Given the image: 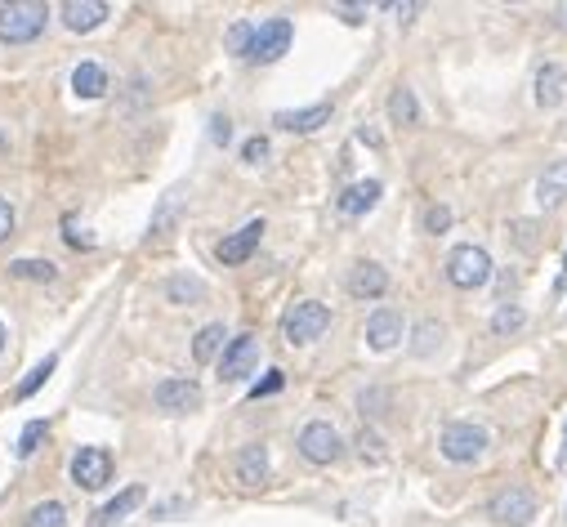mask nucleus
I'll use <instances>...</instances> for the list:
<instances>
[{
    "instance_id": "1",
    "label": "nucleus",
    "mask_w": 567,
    "mask_h": 527,
    "mask_svg": "<svg viewBox=\"0 0 567 527\" xmlns=\"http://www.w3.org/2000/svg\"><path fill=\"white\" fill-rule=\"evenodd\" d=\"M45 18L50 5L45 0H14V5H0V41L5 45H27L45 32Z\"/></svg>"
},
{
    "instance_id": "2",
    "label": "nucleus",
    "mask_w": 567,
    "mask_h": 527,
    "mask_svg": "<svg viewBox=\"0 0 567 527\" xmlns=\"http://www.w3.org/2000/svg\"><path fill=\"white\" fill-rule=\"evenodd\" d=\"M295 41V23L291 18H268L251 32V45H246V59L251 63H277Z\"/></svg>"
},
{
    "instance_id": "3",
    "label": "nucleus",
    "mask_w": 567,
    "mask_h": 527,
    "mask_svg": "<svg viewBox=\"0 0 567 527\" xmlns=\"http://www.w3.org/2000/svg\"><path fill=\"white\" fill-rule=\"evenodd\" d=\"M326 327H331V309H326V304H317V300H300V304H291V313L282 318V335H286V344H313Z\"/></svg>"
},
{
    "instance_id": "4",
    "label": "nucleus",
    "mask_w": 567,
    "mask_h": 527,
    "mask_svg": "<svg viewBox=\"0 0 567 527\" xmlns=\"http://www.w3.org/2000/svg\"><path fill=\"white\" fill-rule=\"evenodd\" d=\"M447 277L460 291H478V286L492 277V255H487L483 246H456V251L447 255Z\"/></svg>"
},
{
    "instance_id": "5",
    "label": "nucleus",
    "mask_w": 567,
    "mask_h": 527,
    "mask_svg": "<svg viewBox=\"0 0 567 527\" xmlns=\"http://www.w3.org/2000/svg\"><path fill=\"white\" fill-rule=\"evenodd\" d=\"M438 447H442L447 461L469 465V461H478V456L487 452V429L483 425H447L442 429V438H438Z\"/></svg>"
},
{
    "instance_id": "6",
    "label": "nucleus",
    "mask_w": 567,
    "mask_h": 527,
    "mask_svg": "<svg viewBox=\"0 0 567 527\" xmlns=\"http://www.w3.org/2000/svg\"><path fill=\"white\" fill-rule=\"evenodd\" d=\"M492 519L496 523H505V527H527L536 519V501H532V492L527 487H501V492L492 496Z\"/></svg>"
},
{
    "instance_id": "7",
    "label": "nucleus",
    "mask_w": 567,
    "mask_h": 527,
    "mask_svg": "<svg viewBox=\"0 0 567 527\" xmlns=\"http://www.w3.org/2000/svg\"><path fill=\"white\" fill-rule=\"evenodd\" d=\"M340 452H344V438L335 434L326 420H313V425H304V434H300V456H304V461L331 465V461H340Z\"/></svg>"
},
{
    "instance_id": "8",
    "label": "nucleus",
    "mask_w": 567,
    "mask_h": 527,
    "mask_svg": "<svg viewBox=\"0 0 567 527\" xmlns=\"http://www.w3.org/2000/svg\"><path fill=\"white\" fill-rule=\"evenodd\" d=\"M72 483L85 487V492H99V487L112 483V456L103 447H81L72 461Z\"/></svg>"
},
{
    "instance_id": "9",
    "label": "nucleus",
    "mask_w": 567,
    "mask_h": 527,
    "mask_svg": "<svg viewBox=\"0 0 567 527\" xmlns=\"http://www.w3.org/2000/svg\"><path fill=\"white\" fill-rule=\"evenodd\" d=\"M259 367V340L255 335H237L228 340L224 362H219V380H246Z\"/></svg>"
},
{
    "instance_id": "10",
    "label": "nucleus",
    "mask_w": 567,
    "mask_h": 527,
    "mask_svg": "<svg viewBox=\"0 0 567 527\" xmlns=\"http://www.w3.org/2000/svg\"><path fill=\"white\" fill-rule=\"evenodd\" d=\"M259 237H264V219H251V224H242L237 233H228L224 242H219V264H246L255 255Z\"/></svg>"
},
{
    "instance_id": "11",
    "label": "nucleus",
    "mask_w": 567,
    "mask_h": 527,
    "mask_svg": "<svg viewBox=\"0 0 567 527\" xmlns=\"http://www.w3.org/2000/svg\"><path fill=\"white\" fill-rule=\"evenodd\" d=\"M152 398H157L161 411H197L201 407V385L197 380H161L157 389H152Z\"/></svg>"
},
{
    "instance_id": "12",
    "label": "nucleus",
    "mask_w": 567,
    "mask_h": 527,
    "mask_svg": "<svg viewBox=\"0 0 567 527\" xmlns=\"http://www.w3.org/2000/svg\"><path fill=\"white\" fill-rule=\"evenodd\" d=\"M398 340H402V318H398V313H393V309H376V313H371V318H367V344H371V349L389 353Z\"/></svg>"
},
{
    "instance_id": "13",
    "label": "nucleus",
    "mask_w": 567,
    "mask_h": 527,
    "mask_svg": "<svg viewBox=\"0 0 567 527\" xmlns=\"http://www.w3.org/2000/svg\"><path fill=\"white\" fill-rule=\"evenodd\" d=\"M384 286H389V273H384L380 264H371V260L353 264V273H349V295H358V300H380Z\"/></svg>"
},
{
    "instance_id": "14",
    "label": "nucleus",
    "mask_w": 567,
    "mask_h": 527,
    "mask_svg": "<svg viewBox=\"0 0 567 527\" xmlns=\"http://www.w3.org/2000/svg\"><path fill=\"white\" fill-rule=\"evenodd\" d=\"M103 18H108V5H103V0H67L63 5V23L72 27V32H94Z\"/></svg>"
},
{
    "instance_id": "15",
    "label": "nucleus",
    "mask_w": 567,
    "mask_h": 527,
    "mask_svg": "<svg viewBox=\"0 0 567 527\" xmlns=\"http://www.w3.org/2000/svg\"><path fill=\"white\" fill-rule=\"evenodd\" d=\"M326 121H331V108H326V103H317V108H300V112H277L273 126H282V130H291V134H313V130H322Z\"/></svg>"
},
{
    "instance_id": "16",
    "label": "nucleus",
    "mask_w": 567,
    "mask_h": 527,
    "mask_svg": "<svg viewBox=\"0 0 567 527\" xmlns=\"http://www.w3.org/2000/svg\"><path fill=\"white\" fill-rule=\"evenodd\" d=\"M536 201H541L545 210H554L559 201H567V157L554 161V166H545L541 184H536Z\"/></svg>"
},
{
    "instance_id": "17",
    "label": "nucleus",
    "mask_w": 567,
    "mask_h": 527,
    "mask_svg": "<svg viewBox=\"0 0 567 527\" xmlns=\"http://www.w3.org/2000/svg\"><path fill=\"white\" fill-rule=\"evenodd\" d=\"M563 90H567V72L559 63H545L541 72H536V103H541V108H559Z\"/></svg>"
},
{
    "instance_id": "18",
    "label": "nucleus",
    "mask_w": 567,
    "mask_h": 527,
    "mask_svg": "<svg viewBox=\"0 0 567 527\" xmlns=\"http://www.w3.org/2000/svg\"><path fill=\"white\" fill-rule=\"evenodd\" d=\"M380 193H384L380 179H362V184H349V188L340 193V210H344V215H367V210L380 201Z\"/></svg>"
},
{
    "instance_id": "19",
    "label": "nucleus",
    "mask_w": 567,
    "mask_h": 527,
    "mask_svg": "<svg viewBox=\"0 0 567 527\" xmlns=\"http://www.w3.org/2000/svg\"><path fill=\"white\" fill-rule=\"evenodd\" d=\"M237 478H242L246 487L264 483V478H268V447H259V443L242 447V452H237Z\"/></svg>"
},
{
    "instance_id": "20",
    "label": "nucleus",
    "mask_w": 567,
    "mask_h": 527,
    "mask_svg": "<svg viewBox=\"0 0 567 527\" xmlns=\"http://www.w3.org/2000/svg\"><path fill=\"white\" fill-rule=\"evenodd\" d=\"M143 496H148V492H143V487H139V483H134V487H126V492H121V496H112V501H108V505H103V510H99V514H94V527H108V523H117V519H126V514H130V510H139V505H143Z\"/></svg>"
},
{
    "instance_id": "21",
    "label": "nucleus",
    "mask_w": 567,
    "mask_h": 527,
    "mask_svg": "<svg viewBox=\"0 0 567 527\" xmlns=\"http://www.w3.org/2000/svg\"><path fill=\"white\" fill-rule=\"evenodd\" d=\"M72 90H76V99H103L108 94V72L99 63H81L72 72Z\"/></svg>"
},
{
    "instance_id": "22",
    "label": "nucleus",
    "mask_w": 567,
    "mask_h": 527,
    "mask_svg": "<svg viewBox=\"0 0 567 527\" xmlns=\"http://www.w3.org/2000/svg\"><path fill=\"white\" fill-rule=\"evenodd\" d=\"M389 121L393 126H420V103L407 85H398V90L389 94Z\"/></svg>"
},
{
    "instance_id": "23",
    "label": "nucleus",
    "mask_w": 567,
    "mask_h": 527,
    "mask_svg": "<svg viewBox=\"0 0 567 527\" xmlns=\"http://www.w3.org/2000/svg\"><path fill=\"white\" fill-rule=\"evenodd\" d=\"M224 327H219V322H210V327H201L197 331V340H192V358L197 362H215L219 358V349H224Z\"/></svg>"
},
{
    "instance_id": "24",
    "label": "nucleus",
    "mask_w": 567,
    "mask_h": 527,
    "mask_svg": "<svg viewBox=\"0 0 567 527\" xmlns=\"http://www.w3.org/2000/svg\"><path fill=\"white\" fill-rule=\"evenodd\" d=\"M45 434H50V425H45V420H27L23 434H18L14 452L23 456V461H27V456H36V452H41V443H45Z\"/></svg>"
},
{
    "instance_id": "25",
    "label": "nucleus",
    "mask_w": 567,
    "mask_h": 527,
    "mask_svg": "<svg viewBox=\"0 0 567 527\" xmlns=\"http://www.w3.org/2000/svg\"><path fill=\"white\" fill-rule=\"evenodd\" d=\"M9 273L27 277V282H54V277H59V268H54L50 260H14V264H9Z\"/></svg>"
},
{
    "instance_id": "26",
    "label": "nucleus",
    "mask_w": 567,
    "mask_h": 527,
    "mask_svg": "<svg viewBox=\"0 0 567 527\" xmlns=\"http://www.w3.org/2000/svg\"><path fill=\"white\" fill-rule=\"evenodd\" d=\"M54 367H59V358H54V353H50V358H45V362H36V367L23 376V385H18V398H32L36 389H41L45 380L54 376Z\"/></svg>"
},
{
    "instance_id": "27",
    "label": "nucleus",
    "mask_w": 567,
    "mask_h": 527,
    "mask_svg": "<svg viewBox=\"0 0 567 527\" xmlns=\"http://www.w3.org/2000/svg\"><path fill=\"white\" fill-rule=\"evenodd\" d=\"M27 527H67V510L59 501H41L32 514H27Z\"/></svg>"
},
{
    "instance_id": "28",
    "label": "nucleus",
    "mask_w": 567,
    "mask_h": 527,
    "mask_svg": "<svg viewBox=\"0 0 567 527\" xmlns=\"http://www.w3.org/2000/svg\"><path fill=\"white\" fill-rule=\"evenodd\" d=\"M523 318H527V313L518 309V304H501V309H496V318H492V331H496V335L518 331V327H523Z\"/></svg>"
},
{
    "instance_id": "29",
    "label": "nucleus",
    "mask_w": 567,
    "mask_h": 527,
    "mask_svg": "<svg viewBox=\"0 0 567 527\" xmlns=\"http://www.w3.org/2000/svg\"><path fill=\"white\" fill-rule=\"evenodd\" d=\"M166 291H170V300H201V295H206V286H201L197 277H175Z\"/></svg>"
},
{
    "instance_id": "30",
    "label": "nucleus",
    "mask_w": 567,
    "mask_h": 527,
    "mask_svg": "<svg viewBox=\"0 0 567 527\" xmlns=\"http://www.w3.org/2000/svg\"><path fill=\"white\" fill-rule=\"evenodd\" d=\"M442 340V327L438 322H425V327H416V353H434Z\"/></svg>"
},
{
    "instance_id": "31",
    "label": "nucleus",
    "mask_w": 567,
    "mask_h": 527,
    "mask_svg": "<svg viewBox=\"0 0 567 527\" xmlns=\"http://www.w3.org/2000/svg\"><path fill=\"white\" fill-rule=\"evenodd\" d=\"M282 385H286V376H282V371H268V376H264V380H259V385L251 389V402L268 398V394H277V389H282Z\"/></svg>"
},
{
    "instance_id": "32",
    "label": "nucleus",
    "mask_w": 567,
    "mask_h": 527,
    "mask_svg": "<svg viewBox=\"0 0 567 527\" xmlns=\"http://www.w3.org/2000/svg\"><path fill=\"white\" fill-rule=\"evenodd\" d=\"M425 228H429V233H447V228H451V210L447 206H429L425 210Z\"/></svg>"
},
{
    "instance_id": "33",
    "label": "nucleus",
    "mask_w": 567,
    "mask_h": 527,
    "mask_svg": "<svg viewBox=\"0 0 567 527\" xmlns=\"http://www.w3.org/2000/svg\"><path fill=\"white\" fill-rule=\"evenodd\" d=\"M242 157L251 161V166H259V161L268 157V139H264V134H255V139H246V143H242Z\"/></svg>"
},
{
    "instance_id": "34",
    "label": "nucleus",
    "mask_w": 567,
    "mask_h": 527,
    "mask_svg": "<svg viewBox=\"0 0 567 527\" xmlns=\"http://www.w3.org/2000/svg\"><path fill=\"white\" fill-rule=\"evenodd\" d=\"M358 447H362V456H367V461H380V438L376 434H367V429H362V434H358Z\"/></svg>"
},
{
    "instance_id": "35",
    "label": "nucleus",
    "mask_w": 567,
    "mask_h": 527,
    "mask_svg": "<svg viewBox=\"0 0 567 527\" xmlns=\"http://www.w3.org/2000/svg\"><path fill=\"white\" fill-rule=\"evenodd\" d=\"M5 237H14V206L0 197V242H5Z\"/></svg>"
},
{
    "instance_id": "36",
    "label": "nucleus",
    "mask_w": 567,
    "mask_h": 527,
    "mask_svg": "<svg viewBox=\"0 0 567 527\" xmlns=\"http://www.w3.org/2000/svg\"><path fill=\"white\" fill-rule=\"evenodd\" d=\"M251 32H255L251 23H237V27H233V50H237V54H246V45H251Z\"/></svg>"
},
{
    "instance_id": "37",
    "label": "nucleus",
    "mask_w": 567,
    "mask_h": 527,
    "mask_svg": "<svg viewBox=\"0 0 567 527\" xmlns=\"http://www.w3.org/2000/svg\"><path fill=\"white\" fill-rule=\"evenodd\" d=\"M210 139H215V143H228V139H233V126H228V117H215V121H210Z\"/></svg>"
},
{
    "instance_id": "38",
    "label": "nucleus",
    "mask_w": 567,
    "mask_h": 527,
    "mask_svg": "<svg viewBox=\"0 0 567 527\" xmlns=\"http://www.w3.org/2000/svg\"><path fill=\"white\" fill-rule=\"evenodd\" d=\"M340 14H344V23H362L367 9H362V5H340Z\"/></svg>"
},
{
    "instance_id": "39",
    "label": "nucleus",
    "mask_w": 567,
    "mask_h": 527,
    "mask_svg": "<svg viewBox=\"0 0 567 527\" xmlns=\"http://www.w3.org/2000/svg\"><path fill=\"white\" fill-rule=\"evenodd\" d=\"M416 9H420V5H411V0H407V5H393V14H398L402 23H411V14H416Z\"/></svg>"
},
{
    "instance_id": "40",
    "label": "nucleus",
    "mask_w": 567,
    "mask_h": 527,
    "mask_svg": "<svg viewBox=\"0 0 567 527\" xmlns=\"http://www.w3.org/2000/svg\"><path fill=\"white\" fill-rule=\"evenodd\" d=\"M5 340H9V335H5V327H0V353H5Z\"/></svg>"
},
{
    "instance_id": "41",
    "label": "nucleus",
    "mask_w": 567,
    "mask_h": 527,
    "mask_svg": "<svg viewBox=\"0 0 567 527\" xmlns=\"http://www.w3.org/2000/svg\"><path fill=\"white\" fill-rule=\"evenodd\" d=\"M563 273H567V255H563Z\"/></svg>"
}]
</instances>
